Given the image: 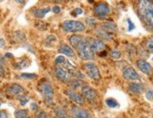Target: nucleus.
Here are the masks:
<instances>
[{"label":"nucleus","mask_w":153,"mask_h":118,"mask_svg":"<svg viewBox=\"0 0 153 118\" xmlns=\"http://www.w3.org/2000/svg\"><path fill=\"white\" fill-rule=\"evenodd\" d=\"M138 11L144 23L150 29H153V2L149 0L139 1Z\"/></svg>","instance_id":"1"},{"label":"nucleus","mask_w":153,"mask_h":118,"mask_svg":"<svg viewBox=\"0 0 153 118\" xmlns=\"http://www.w3.org/2000/svg\"><path fill=\"white\" fill-rule=\"evenodd\" d=\"M76 49L78 50L79 56L82 59V60H93L94 59V53L91 50L89 44H88V41H86V39L84 38L81 41V43L76 47Z\"/></svg>","instance_id":"2"},{"label":"nucleus","mask_w":153,"mask_h":118,"mask_svg":"<svg viewBox=\"0 0 153 118\" xmlns=\"http://www.w3.org/2000/svg\"><path fill=\"white\" fill-rule=\"evenodd\" d=\"M39 91L43 94L45 101L52 104L53 96H54V91H53V88L49 82L46 80H44L41 82L39 84Z\"/></svg>","instance_id":"3"},{"label":"nucleus","mask_w":153,"mask_h":118,"mask_svg":"<svg viewBox=\"0 0 153 118\" xmlns=\"http://www.w3.org/2000/svg\"><path fill=\"white\" fill-rule=\"evenodd\" d=\"M62 28L68 32H82L85 30V26L79 21L66 20L62 23Z\"/></svg>","instance_id":"4"},{"label":"nucleus","mask_w":153,"mask_h":118,"mask_svg":"<svg viewBox=\"0 0 153 118\" xmlns=\"http://www.w3.org/2000/svg\"><path fill=\"white\" fill-rule=\"evenodd\" d=\"M111 13V9L109 5L105 2L98 3L95 7V14L98 17V18H104Z\"/></svg>","instance_id":"5"},{"label":"nucleus","mask_w":153,"mask_h":118,"mask_svg":"<svg viewBox=\"0 0 153 118\" xmlns=\"http://www.w3.org/2000/svg\"><path fill=\"white\" fill-rule=\"evenodd\" d=\"M85 71L87 75L90 76V78L94 79H100V73H99V70L97 68V66L95 63L93 62H87L84 65Z\"/></svg>","instance_id":"6"},{"label":"nucleus","mask_w":153,"mask_h":118,"mask_svg":"<svg viewBox=\"0 0 153 118\" xmlns=\"http://www.w3.org/2000/svg\"><path fill=\"white\" fill-rule=\"evenodd\" d=\"M88 44H89V46H90L91 50L93 51V53L102 52L106 48V45L102 42V41L97 40V39H89Z\"/></svg>","instance_id":"7"},{"label":"nucleus","mask_w":153,"mask_h":118,"mask_svg":"<svg viewBox=\"0 0 153 118\" xmlns=\"http://www.w3.org/2000/svg\"><path fill=\"white\" fill-rule=\"evenodd\" d=\"M71 114L74 118H92L89 111L76 106H72Z\"/></svg>","instance_id":"8"},{"label":"nucleus","mask_w":153,"mask_h":118,"mask_svg":"<svg viewBox=\"0 0 153 118\" xmlns=\"http://www.w3.org/2000/svg\"><path fill=\"white\" fill-rule=\"evenodd\" d=\"M136 64H137L138 69L141 71V72H143L144 74L149 75V76L152 74L153 68H152V66L146 61H145V60H138L136 62Z\"/></svg>","instance_id":"9"},{"label":"nucleus","mask_w":153,"mask_h":118,"mask_svg":"<svg viewBox=\"0 0 153 118\" xmlns=\"http://www.w3.org/2000/svg\"><path fill=\"white\" fill-rule=\"evenodd\" d=\"M24 92H25L24 88L18 84H13L6 88V93L10 94V96H18Z\"/></svg>","instance_id":"10"},{"label":"nucleus","mask_w":153,"mask_h":118,"mask_svg":"<svg viewBox=\"0 0 153 118\" xmlns=\"http://www.w3.org/2000/svg\"><path fill=\"white\" fill-rule=\"evenodd\" d=\"M123 76H124V78L128 80H138L140 79L137 72L131 66L126 67L124 69V71H123Z\"/></svg>","instance_id":"11"},{"label":"nucleus","mask_w":153,"mask_h":118,"mask_svg":"<svg viewBox=\"0 0 153 118\" xmlns=\"http://www.w3.org/2000/svg\"><path fill=\"white\" fill-rule=\"evenodd\" d=\"M81 93H82V96H83L86 99L94 100L97 97V92L94 90L92 87L88 86V85H84L82 87Z\"/></svg>","instance_id":"12"},{"label":"nucleus","mask_w":153,"mask_h":118,"mask_svg":"<svg viewBox=\"0 0 153 118\" xmlns=\"http://www.w3.org/2000/svg\"><path fill=\"white\" fill-rule=\"evenodd\" d=\"M55 63L57 65H59V67H61L62 69H75V67L72 65L71 63H70L69 61H67L65 58L63 56H59L58 58H56L55 60Z\"/></svg>","instance_id":"13"},{"label":"nucleus","mask_w":153,"mask_h":118,"mask_svg":"<svg viewBox=\"0 0 153 118\" xmlns=\"http://www.w3.org/2000/svg\"><path fill=\"white\" fill-rule=\"evenodd\" d=\"M65 94H66V96L70 99H72L73 101H75L76 103H78V104H83L84 99H83V97H82V96H80L79 94L75 92L74 90H71V89L66 90L65 91Z\"/></svg>","instance_id":"14"},{"label":"nucleus","mask_w":153,"mask_h":118,"mask_svg":"<svg viewBox=\"0 0 153 118\" xmlns=\"http://www.w3.org/2000/svg\"><path fill=\"white\" fill-rule=\"evenodd\" d=\"M54 72H55L56 76L61 81L65 82L67 80V79H68V74H67V71L65 69H62V68L58 66V67H56L54 69Z\"/></svg>","instance_id":"15"},{"label":"nucleus","mask_w":153,"mask_h":118,"mask_svg":"<svg viewBox=\"0 0 153 118\" xmlns=\"http://www.w3.org/2000/svg\"><path fill=\"white\" fill-rule=\"evenodd\" d=\"M59 52H60L61 54L65 55V56L70 57V58L75 57V52H74L73 48H71V47L67 45H62L60 49H59Z\"/></svg>","instance_id":"16"},{"label":"nucleus","mask_w":153,"mask_h":118,"mask_svg":"<svg viewBox=\"0 0 153 118\" xmlns=\"http://www.w3.org/2000/svg\"><path fill=\"white\" fill-rule=\"evenodd\" d=\"M128 89L134 94H141L144 91V84L139 82H132L128 85Z\"/></svg>","instance_id":"17"},{"label":"nucleus","mask_w":153,"mask_h":118,"mask_svg":"<svg viewBox=\"0 0 153 118\" xmlns=\"http://www.w3.org/2000/svg\"><path fill=\"white\" fill-rule=\"evenodd\" d=\"M101 27L106 32H113L116 30V25L111 22H104L101 25Z\"/></svg>","instance_id":"18"},{"label":"nucleus","mask_w":153,"mask_h":118,"mask_svg":"<svg viewBox=\"0 0 153 118\" xmlns=\"http://www.w3.org/2000/svg\"><path fill=\"white\" fill-rule=\"evenodd\" d=\"M84 38L82 37V36H79V35H73V36L70 37V44H71L73 45L74 48H76V46H78L80 43H81V41L83 40Z\"/></svg>","instance_id":"19"},{"label":"nucleus","mask_w":153,"mask_h":118,"mask_svg":"<svg viewBox=\"0 0 153 118\" xmlns=\"http://www.w3.org/2000/svg\"><path fill=\"white\" fill-rule=\"evenodd\" d=\"M50 11V9L49 8H45V9H38L34 11V15L35 17H37V18H43V17Z\"/></svg>","instance_id":"20"},{"label":"nucleus","mask_w":153,"mask_h":118,"mask_svg":"<svg viewBox=\"0 0 153 118\" xmlns=\"http://www.w3.org/2000/svg\"><path fill=\"white\" fill-rule=\"evenodd\" d=\"M55 114H56L57 118H69V116L65 113V111L61 107H57L55 109Z\"/></svg>","instance_id":"21"},{"label":"nucleus","mask_w":153,"mask_h":118,"mask_svg":"<svg viewBox=\"0 0 153 118\" xmlns=\"http://www.w3.org/2000/svg\"><path fill=\"white\" fill-rule=\"evenodd\" d=\"M13 39L15 42H18V43H21V42H24L25 39H26V36L25 34L21 32V31H16L14 34H13Z\"/></svg>","instance_id":"22"},{"label":"nucleus","mask_w":153,"mask_h":118,"mask_svg":"<svg viewBox=\"0 0 153 118\" xmlns=\"http://www.w3.org/2000/svg\"><path fill=\"white\" fill-rule=\"evenodd\" d=\"M14 116H15V118H27V116H28V111L27 110H18V111H15Z\"/></svg>","instance_id":"23"},{"label":"nucleus","mask_w":153,"mask_h":118,"mask_svg":"<svg viewBox=\"0 0 153 118\" xmlns=\"http://www.w3.org/2000/svg\"><path fill=\"white\" fill-rule=\"evenodd\" d=\"M106 104L108 105V107H110L111 109H114V108L119 107L118 102H117L114 98H107V99H106Z\"/></svg>","instance_id":"24"},{"label":"nucleus","mask_w":153,"mask_h":118,"mask_svg":"<svg viewBox=\"0 0 153 118\" xmlns=\"http://www.w3.org/2000/svg\"><path fill=\"white\" fill-rule=\"evenodd\" d=\"M97 36L100 37L103 40H111V36L110 35V33L106 32V31H103V30H101V29L97 30Z\"/></svg>","instance_id":"25"},{"label":"nucleus","mask_w":153,"mask_h":118,"mask_svg":"<svg viewBox=\"0 0 153 118\" xmlns=\"http://www.w3.org/2000/svg\"><path fill=\"white\" fill-rule=\"evenodd\" d=\"M146 49L149 53H153V37H149L146 41Z\"/></svg>","instance_id":"26"},{"label":"nucleus","mask_w":153,"mask_h":118,"mask_svg":"<svg viewBox=\"0 0 153 118\" xmlns=\"http://www.w3.org/2000/svg\"><path fill=\"white\" fill-rule=\"evenodd\" d=\"M17 98H18V100H19L20 105H22V106H25L28 102V97L26 96L25 94H20V96H17Z\"/></svg>","instance_id":"27"},{"label":"nucleus","mask_w":153,"mask_h":118,"mask_svg":"<svg viewBox=\"0 0 153 118\" xmlns=\"http://www.w3.org/2000/svg\"><path fill=\"white\" fill-rule=\"evenodd\" d=\"M20 76H21V79H35L36 78V75L35 74H28V73H22L21 75H20Z\"/></svg>","instance_id":"28"},{"label":"nucleus","mask_w":153,"mask_h":118,"mask_svg":"<svg viewBox=\"0 0 153 118\" xmlns=\"http://www.w3.org/2000/svg\"><path fill=\"white\" fill-rule=\"evenodd\" d=\"M82 84H83V82L80 81L79 79H74L71 81V86H72L73 89H76V88H79Z\"/></svg>","instance_id":"29"},{"label":"nucleus","mask_w":153,"mask_h":118,"mask_svg":"<svg viewBox=\"0 0 153 118\" xmlns=\"http://www.w3.org/2000/svg\"><path fill=\"white\" fill-rule=\"evenodd\" d=\"M110 57L113 58V59H119L121 57V52L118 50H114V51L111 52Z\"/></svg>","instance_id":"30"},{"label":"nucleus","mask_w":153,"mask_h":118,"mask_svg":"<svg viewBox=\"0 0 153 118\" xmlns=\"http://www.w3.org/2000/svg\"><path fill=\"white\" fill-rule=\"evenodd\" d=\"M36 116L37 118H48V114L45 113V111L40 110L36 113Z\"/></svg>","instance_id":"31"},{"label":"nucleus","mask_w":153,"mask_h":118,"mask_svg":"<svg viewBox=\"0 0 153 118\" xmlns=\"http://www.w3.org/2000/svg\"><path fill=\"white\" fill-rule=\"evenodd\" d=\"M85 21L88 24V26H90V27H95L96 24H97L96 20L94 19V18H91V17H87Z\"/></svg>","instance_id":"32"},{"label":"nucleus","mask_w":153,"mask_h":118,"mask_svg":"<svg viewBox=\"0 0 153 118\" xmlns=\"http://www.w3.org/2000/svg\"><path fill=\"white\" fill-rule=\"evenodd\" d=\"M82 13H83V10H82V9H80V8H76V9H75L72 13H71V15H74V16H76V15H78V14H81Z\"/></svg>","instance_id":"33"},{"label":"nucleus","mask_w":153,"mask_h":118,"mask_svg":"<svg viewBox=\"0 0 153 118\" xmlns=\"http://www.w3.org/2000/svg\"><path fill=\"white\" fill-rule=\"evenodd\" d=\"M146 97L149 100H152L153 99V90H148L146 93Z\"/></svg>","instance_id":"34"},{"label":"nucleus","mask_w":153,"mask_h":118,"mask_svg":"<svg viewBox=\"0 0 153 118\" xmlns=\"http://www.w3.org/2000/svg\"><path fill=\"white\" fill-rule=\"evenodd\" d=\"M127 22L128 23V31H131L132 29L135 27H134V24L131 22V20L129 19V18H128V19H127Z\"/></svg>","instance_id":"35"},{"label":"nucleus","mask_w":153,"mask_h":118,"mask_svg":"<svg viewBox=\"0 0 153 118\" xmlns=\"http://www.w3.org/2000/svg\"><path fill=\"white\" fill-rule=\"evenodd\" d=\"M0 118H9L6 111H0Z\"/></svg>","instance_id":"36"},{"label":"nucleus","mask_w":153,"mask_h":118,"mask_svg":"<svg viewBox=\"0 0 153 118\" xmlns=\"http://www.w3.org/2000/svg\"><path fill=\"white\" fill-rule=\"evenodd\" d=\"M53 13H59L61 11V8L60 7H58V6H55L54 8H53Z\"/></svg>","instance_id":"37"},{"label":"nucleus","mask_w":153,"mask_h":118,"mask_svg":"<svg viewBox=\"0 0 153 118\" xmlns=\"http://www.w3.org/2000/svg\"><path fill=\"white\" fill-rule=\"evenodd\" d=\"M4 64H5V60H4V57L1 55V54H0V66H3L4 65Z\"/></svg>","instance_id":"38"},{"label":"nucleus","mask_w":153,"mask_h":118,"mask_svg":"<svg viewBox=\"0 0 153 118\" xmlns=\"http://www.w3.org/2000/svg\"><path fill=\"white\" fill-rule=\"evenodd\" d=\"M5 45H6V43H5L4 39L2 37H0V48H1V47H4Z\"/></svg>","instance_id":"39"},{"label":"nucleus","mask_w":153,"mask_h":118,"mask_svg":"<svg viewBox=\"0 0 153 118\" xmlns=\"http://www.w3.org/2000/svg\"><path fill=\"white\" fill-rule=\"evenodd\" d=\"M30 109H32V110H36V109H37V105L35 104V103H32V104L30 105Z\"/></svg>","instance_id":"40"},{"label":"nucleus","mask_w":153,"mask_h":118,"mask_svg":"<svg viewBox=\"0 0 153 118\" xmlns=\"http://www.w3.org/2000/svg\"><path fill=\"white\" fill-rule=\"evenodd\" d=\"M13 57V54H10V53H7V54H5V58H11Z\"/></svg>","instance_id":"41"},{"label":"nucleus","mask_w":153,"mask_h":118,"mask_svg":"<svg viewBox=\"0 0 153 118\" xmlns=\"http://www.w3.org/2000/svg\"><path fill=\"white\" fill-rule=\"evenodd\" d=\"M2 75H3V69L1 66H0V76H2Z\"/></svg>","instance_id":"42"},{"label":"nucleus","mask_w":153,"mask_h":118,"mask_svg":"<svg viewBox=\"0 0 153 118\" xmlns=\"http://www.w3.org/2000/svg\"><path fill=\"white\" fill-rule=\"evenodd\" d=\"M0 107H1V102H0Z\"/></svg>","instance_id":"43"},{"label":"nucleus","mask_w":153,"mask_h":118,"mask_svg":"<svg viewBox=\"0 0 153 118\" xmlns=\"http://www.w3.org/2000/svg\"><path fill=\"white\" fill-rule=\"evenodd\" d=\"M152 61H153V58H152Z\"/></svg>","instance_id":"44"}]
</instances>
